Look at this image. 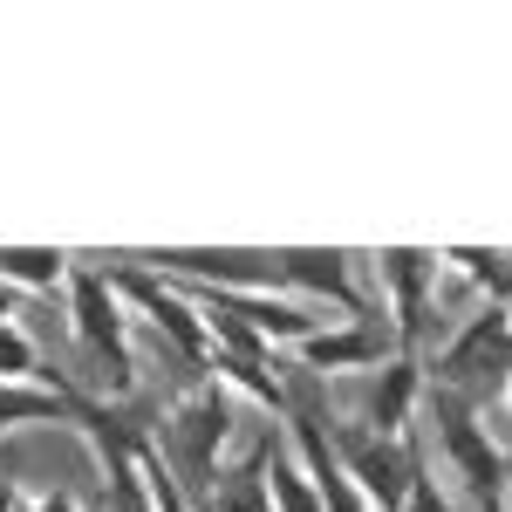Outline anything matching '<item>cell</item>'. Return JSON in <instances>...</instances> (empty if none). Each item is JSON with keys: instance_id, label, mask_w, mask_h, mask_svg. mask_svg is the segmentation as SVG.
I'll use <instances>...</instances> for the list:
<instances>
[{"instance_id": "e0dca14e", "label": "cell", "mask_w": 512, "mask_h": 512, "mask_svg": "<svg viewBox=\"0 0 512 512\" xmlns=\"http://www.w3.org/2000/svg\"><path fill=\"white\" fill-rule=\"evenodd\" d=\"M35 512H82V506L69 499V492H41V499H35Z\"/></svg>"}, {"instance_id": "8992f818", "label": "cell", "mask_w": 512, "mask_h": 512, "mask_svg": "<svg viewBox=\"0 0 512 512\" xmlns=\"http://www.w3.org/2000/svg\"><path fill=\"white\" fill-rule=\"evenodd\" d=\"M437 274H444V260L431 246H383L376 253V280L390 301V342L403 355H417V342H424V321L437 308Z\"/></svg>"}, {"instance_id": "3957f363", "label": "cell", "mask_w": 512, "mask_h": 512, "mask_svg": "<svg viewBox=\"0 0 512 512\" xmlns=\"http://www.w3.org/2000/svg\"><path fill=\"white\" fill-rule=\"evenodd\" d=\"M431 431H437L444 465L465 478V492H472L485 512H506V499H512V465H506V451L492 444V431L478 424V403H472V396L431 390Z\"/></svg>"}, {"instance_id": "ac0fdd59", "label": "cell", "mask_w": 512, "mask_h": 512, "mask_svg": "<svg viewBox=\"0 0 512 512\" xmlns=\"http://www.w3.org/2000/svg\"><path fill=\"white\" fill-rule=\"evenodd\" d=\"M14 308H21V294H14V287H0V328L14 321Z\"/></svg>"}, {"instance_id": "2e32d148", "label": "cell", "mask_w": 512, "mask_h": 512, "mask_svg": "<svg viewBox=\"0 0 512 512\" xmlns=\"http://www.w3.org/2000/svg\"><path fill=\"white\" fill-rule=\"evenodd\" d=\"M28 506H35V499L21 492V478H7V472H0V512H28Z\"/></svg>"}, {"instance_id": "d6986e66", "label": "cell", "mask_w": 512, "mask_h": 512, "mask_svg": "<svg viewBox=\"0 0 512 512\" xmlns=\"http://www.w3.org/2000/svg\"><path fill=\"white\" fill-rule=\"evenodd\" d=\"M499 403H506V417H512V376H506V383H499Z\"/></svg>"}, {"instance_id": "30bf717a", "label": "cell", "mask_w": 512, "mask_h": 512, "mask_svg": "<svg viewBox=\"0 0 512 512\" xmlns=\"http://www.w3.org/2000/svg\"><path fill=\"white\" fill-rule=\"evenodd\" d=\"M417 403H424V362L396 349L390 362H383V376H376V390H369V431L376 437H410Z\"/></svg>"}, {"instance_id": "8fae6325", "label": "cell", "mask_w": 512, "mask_h": 512, "mask_svg": "<svg viewBox=\"0 0 512 512\" xmlns=\"http://www.w3.org/2000/svg\"><path fill=\"white\" fill-rule=\"evenodd\" d=\"M82 396H89V390H55V383H0V431H21V424H69V431H76Z\"/></svg>"}, {"instance_id": "6da1fadb", "label": "cell", "mask_w": 512, "mask_h": 512, "mask_svg": "<svg viewBox=\"0 0 512 512\" xmlns=\"http://www.w3.org/2000/svg\"><path fill=\"white\" fill-rule=\"evenodd\" d=\"M233 417H239L233 390L212 383V376H198L192 390L158 417V431H151V451L164 458V472L178 478V492L192 499V512L205 506L212 478L226 472L219 458H226V444H233Z\"/></svg>"}, {"instance_id": "4fadbf2b", "label": "cell", "mask_w": 512, "mask_h": 512, "mask_svg": "<svg viewBox=\"0 0 512 512\" xmlns=\"http://www.w3.org/2000/svg\"><path fill=\"white\" fill-rule=\"evenodd\" d=\"M267 458H274V437L253 444L246 465H226V472L212 478V492H205L198 512H274V499H267Z\"/></svg>"}, {"instance_id": "7c38bea8", "label": "cell", "mask_w": 512, "mask_h": 512, "mask_svg": "<svg viewBox=\"0 0 512 512\" xmlns=\"http://www.w3.org/2000/svg\"><path fill=\"white\" fill-rule=\"evenodd\" d=\"M69 267H76L69 246H0V287L14 294H55L69 287Z\"/></svg>"}, {"instance_id": "5bb4252c", "label": "cell", "mask_w": 512, "mask_h": 512, "mask_svg": "<svg viewBox=\"0 0 512 512\" xmlns=\"http://www.w3.org/2000/svg\"><path fill=\"white\" fill-rule=\"evenodd\" d=\"M267 499H274V512H321L315 478L287 444H274V458H267Z\"/></svg>"}, {"instance_id": "9c48e42d", "label": "cell", "mask_w": 512, "mask_h": 512, "mask_svg": "<svg viewBox=\"0 0 512 512\" xmlns=\"http://www.w3.org/2000/svg\"><path fill=\"white\" fill-rule=\"evenodd\" d=\"M294 355H301V369L308 376H349V369H383L396 355L390 342V321H321L308 342H294Z\"/></svg>"}, {"instance_id": "5b68a950", "label": "cell", "mask_w": 512, "mask_h": 512, "mask_svg": "<svg viewBox=\"0 0 512 512\" xmlns=\"http://www.w3.org/2000/svg\"><path fill=\"white\" fill-rule=\"evenodd\" d=\"M103 274H110V287H117L123 308H137V315H144V321L164 335V342L178 349V362L205 376V362H212V335H205V321H198L192 294H185L178 280H164V274H151V267H137V260L103 267Z\"/></svg>"}, {"instance_id": "7a4b0ae2", "label": "cell", "mask_w": 512, "mask_h": 512, "mask_svg": "<svg viewBox=\"0 0 512 512\" xmlns=\"http://www.w3.org/2000/svg\"><path fill=\"white\" fill-rule=\"evenodd\" d=\"M69 335H76V349L89 355V369H96V396H130L137 390V355H130V308L117 301V287L103 267H69Z\"/></svg>"}, {"instance_id": "277c9868", "label": "cell", "mask_w": 512, "mask_h": 512, "mask_svg": "<svg viewBox=\"0 0 512 512\" xmlns=\"http://www.w3.org/2000/svg\"><path fill=\"white\" fill-rule=\"evenodd\" d=\"M328 451H335L342 478L362 492L369 512H403L410 485L424 478V458H417L410 437H376L369 424H335L328 417Z\"/></svg>"}, {"instance_id": "52a82bcc", "label": "cell", "mask_w": 512, "mask_h": 512, "mask_svg": "<svg viewBox=\"0 0 512 512\" xmlns=\"http://www.w3.org/2000/svg\"><path fill=\"white\" fill-rule=\"evenodd\" d=\"M485 376H499V383L512 376V308H492V301L444 342V355H437V390L472 396Z\"/></svg>"}, {"instance_id": "9a60e30c", "label": "cell", "mask_w": 512, "mask_h": 512, "mask_svg": "<svg viewBox=\"0 0 512 512\" xmlns=\"http://www.w3.org/2000/svg\"><path fill=\"white\" fill-rule=\"evenodd\" d=\"M403 512H451V506H444V492H437V478H431V472H424L417 485H410V499H403Z\"/></svg>"}, {"instance_id": "ba28073f", "label": "cell", "mask_w": 512, "mask_h": 512, "mask_svg": "<svg viewBox=\"0 0 512 512\" xmlns=\"http://www.w3.org/2000/svg\"><path fill=\"white\" fill-rule=\"evenodd\" d=\"M274 280L294 301H335L342 321H362V294H355V253L342 246H274Z\"/></svg>"}]
</instances>
